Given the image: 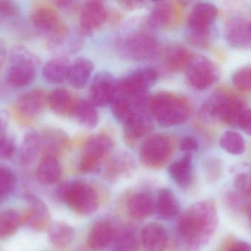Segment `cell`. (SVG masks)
<instances>
[{"instance_id":"cell-7","label":"cell","mask_w":251,"mask_h":251,"mask_svg":"<svg viewBox=\"0 0 251 251\" xmlns=\"http://www.w3.org/2000/svg\"><path fill=\"white\" fill-rule=\"evenodd\" d=\"M119 50L128 60L143 61L154 58L159 54V43L153 35L144 31L128 33L119 41Z\"/></svg>"},{"instance_id":"cell-38","label":"cell","mask_w":251,"mask_h":251,"mask_svg":"<svg viewBox=\"0 0 251 251\" xmlns=\"http://www.w3.org/2000/svg\"><path fill=\"white\" fill-rule=\"evenodd\" d=\"M234 186L239 194L243 197H251V166L240 165L234 170Z\"/></svg>"},{"instance_id":"cell-10","label":"cell","mask_w":251,"mask_h":251,"mask_svg":"<svg viewBox=\"0 0 251 251\" xmlns=\"http://www.w3.org/2000/svg\"><path fill=\"white\" fill-rule=\"evenodd\" d=\"M30 19L35 29L48 34L54 44H61L69 34L67 28L62 23L58 13L49 6L35 7L31 13Z\"/></svg>"},{"instance_id":"cell-36","label":"cell","mask_w":251,"mask_h":251,"mask_svg":"<svg viewBox=\"0 0 251 251\" xmlns=\"http://www.w3.org/2000/svg\"><path fill=\"white\" fill-rule=\"evenodd\" d=\"M22 224V215L13 209L0 213V239H6L16 234Z\"/></svg>"},{"instance_id":"cell-20","label":"cell","mask_w":251,"mask_h":251,"mask_svg":"<svg viewBox=\"0 0 251 251\" xmlns=\"http://www.w3.org/2000/svg\"><path fill=\"white\" fill-rule=\"evenodd\" d=\"M116 229L108 221H100L96 223L88 237L90 248L96 251L105 250L113 243Z\"/></svg>"},{"instance_id":"cell-12","label":"cell","mask_w":251,"mask_h":251,"mask_svg":"<svg viewBox=\"0 0 251 251\" xmlns=\"http://www.w3.org/2000/svg\"><path fill=\"white\" fill-rule=\"evenodd\" d=\"M118 84L119 81L109 72L97 74L90 86V102L95 107H104L112 104L117 97Z\"/></svg>"},{"instance_id":"cell-48","label":"cell","mask_w":251,"mask_h":251,"mask_svg":"<svg viewBox=\"0 0 251 251\" xmlns=\"http://www.w3.org/2000/svg\"><path fill=\"white\" fill-rule=\"evenodd\" d=\"M226 251H251V244L245 241L231 243Z\"/></svg>"},{"instance_id":"cell-47","label":"cell","mask_w":251,"mask_h":251,"mask_svg":"<svg viewBox=\"0 0 251 251\" xmlns=\"http://www.w3.org/2000/svg\"><path fill=\"white\" fill-rule=\"evenodd\" d=\"M118 3L121 7L126 10H140L147 4L145 1H120Z\"/></svg>"},{"instance_id":"cell-13","label":"cell","mask_w":251,"mask_h":251,"mask_svg":"<svg viewBox=\"0 0 251 251\" xmlns=\"http://www.w3.org/2000/svg\"><path fill=\"white\" fill-rule=\"evenodd\" d=\"M25 198L29 209L22 215V223L28 224L35 231H49L52 224L48 206L32 195H27Z\"/></svg>"},{"instance_id":"cell-46","label":"cell","mask_w":251,"mask_h":251,"mask_svg":"<svg viewBox=\"0 0 251 251\" xmlns=\"http://www.w3.org/2000/svg\"><path fill=\"white\" fill-rule=\"evenodd\" d=\"M180 148L182 151L187 153H191L192 152L196 151L199 148V144L193 137H187L181 141Z\"/></svg>"},{"instance_id":"cell-40","label":"cell","mask_w":251,"mask_h":251,"mask_svg":"<svg viewBox=\"0 0 251 251\" xmlns=\"http://www.w3.org/2000/svg\"><path fill=\"white\" fill-rule=\"evenodd\" d=\"M16 176L7 167L0 166V200L8 196L14 190Z\"/></svg>"},{"instance_id":"cell-19","label":"cell","mask_w":251,"mask_h":251,"mask_svg":"<svg viewBox=\"0 0 251 251\" xmlns=\"http://www.w3.org/2000/svg\"><path fill=\"white\" fill-rule=\"evenodd\" d=\"M136 163L129 153H119L109 162L104 175L109 181H116L129 177L135 170Z\"/></svg>"},{"instance_id":"cell-29","label":"cell","mask_w":251,"mask_h":251,"mask_svg":"<svg viewBox=\"0 0 251 251\" xmlns=\"http://www.w3.org/2000/svg\"><path fill=\"white\" fill-rule=\"evenodd\" d=\"M35 175L38 182L43 185H50L58 181L61 176V167L57 158L43 156Z\"/></svg>"},{"instance_id":"cell-3","label":"cell","mask_w":251,"mask_h":251,"mask_svg":"<svg viewBox=\"0 0 251 251\" xmlns=\"http://www.w3.org/2000/svg\"><path fill=\"white\" fill-rule=\"evenodd\" d=\"M56 196L76 215L89 216L97 212L100 197L93 186L83 181L63 182L56 190Z\"/></svg>"},{"instance_id":"cell-9","label":"cell","mask_w":251,"mask_h":251,"mask_svg":"<svg viewBox=\"0 0 251 251\" xmlns=\"http://www.w3.org/2000/svg\"><path fill=\"white\" fill-rule=\"evenodd\" d=\"M113 141L108 136L97 134L90 137L84 144L79 169L84 173L94 172L111 153Z\"/></svg>"},{"instance_id":"cell-18","label":"cell","mask_w":251,"mask_h":251,"mask_svg":"<svg viewBox=\"0 0 251 251\" xmlns=\"http://www.w3.org/2000/svg\"><path fill=\"white\" fill-rule=\"evenodd\" d=\"M178 6L169 1H159L153 7L150 16V22L153 27L167 29L173 28L179 19Z\"/></svg>"},{"instance_id":"cell-4","label":"cell","mask_w":251,"mask_h":251,"mask_svg":"<svg viewBox=\"0 0 251 251\" xmlns=\"http://www.w3.org/2000/svg\"><path fill=\"white\" fill-rule=\"evenodd\" d=\"M40 66L38 56L25 46H16L10 55V67L6 81L10 86L22 88L29 85L36 78Z\"/></svg>"},{"instance_id":"cell-1","label":"cell","mask_w":251,"mask_h":251,"mask_svg":"<svg viewBox=\"0 0 251 251\" xmlns=\"http://www.w3.org/2000/svg\"><path fill=\"white\" fill-rule=\"evenodd\" d=\"M218 223L216 204L212 200L192 205L180 217L176 231L180 241L191 250L206 246L213 237Z\"/></svg>"},{"instance_id":"cell-16","label":"cell","mask_w":251,"mask_h":251,"mask_svg":"<svg viewBox=\"0 0 251 251\" xmlns=\"http://www.w3.org/2000/svg\"><path fill=\"white\" fill-rule=\"evenodd\" d=\"M153 128L150 115L145 109H139L124 125V133L126 140L133 142L148 135Z\"/></svg>"},{"instance_id":"cell-14","label":"cell","mask_w":251,"mask_h":251,"mask_svg":"<svg viewBox=\"0 0 251 251\" xmlns=\"http://www.w3.org/2000/svg\"><path fill=\"white\" fill-rule=\"evenodd\" d=\"M47 97L48 95L43 89L36 88L27 91L18 99L15 112L25 122L31 120L44 111L47 104Z\"/></svg>"},{"instance_id":"cell-39","label":"cell","mask_w":251,"mask_h":251,"mask_svg":"<svg viewBox=\"0 0 251 251\" xmlns=\"http://www.w3.org/2000/svg\"><path fill=\"white\" fill-rule=\"evenodd\" d=\"M112 113L118 122L125 125L137 109L140 108L134 106L131 102L122 97H116L111 104Z\"/></svg>"},{"instance_id":"cell-21","label":"cell","mask_w":251,"mask_h":251,"mask_svg":"<svg viewBox=\"0 0 251 251\" xmlns=\"http://www.w3.org/2000/svg\"><path fill=\"white\" fill-rule=\"evenodd\" d=\"M225 38L230 45L237 48L250 45L251 35L249 23L238 18L228 21L226 25Z\"/></svg>"},{"instance_id":"cell-2","label":"cell","mask_w":251,"mask_h":251,"mask_svg":"<svg viewBox=\"0 0 251 251\" xmlns=\"http://www.w3.org/2000/svg\"><path fill=\"white\" fill-rule=\"evenodd\" d=\"M152 114L162 126H176L188 120L193 112L191 103L184 96L160 91L151 100Z\"/></svg>"},{"instance_id":"cell-23","label":"cell","mask_w":251,"mask_h":251,"mask_svg":"<svg viewBox=\"0 0 251 251\" xmlns=\"http://www.w3.org/2000/svg\"><path fill=\"white\" fill-rule=\"evenodd\" d=\"M128 215L136 221H142L150 218L155 211L153 199L145 193H136L127 201Z\"/></svg>"},{"instance_id":"cell-50","label":"cell","mask_w":251,"mask_h":251,"mask_svg":"<svg viewBox=\"0 0 251 251\" xmlns=\"http://www.w3.org/2000/svg\"><path fill=\"white\" fill-rule=\"evenodd\" d=\"M246 212H247L248 216L250 218L251 221V202L249 203V204L246 206Z\"/></svg>"},{"instance_id":"cell-51","label":"cell","mask_w":251,"mask_h":251,"mask_svg":"<svg viewBox=\"0 0 251 251\" xmlns=\"http://www.w3.org/2000/svg\"><path fill=\"white\" fill-rule=\"evenodd\" d=\"M249 27H250V32L251 35V23H249Z\"/></svg>"},{"instance_id":"cell-27","label":"cell","mask_w":251,"mask_h":251,"mask_svg":"<svg viewBox=\"0 0 251 251\" xmlns=\"http://www.w3.org/2000/svg\"><path fill=\"white\" fill-rule=\"evenodd\" d=\"M71 65L70 60L67 57H54L44 65L43 76L50 84H62L69 78Z\"/></svg>"},{"instance_id":"cell-28","label":"cell","mask_w":251,"mask_h":251,"mask_svg":"<svg viewBox=\"0 0 251 251\" xmlns=\"http://www.w3.org/2000/svg\"><path fill=\"white\" fill-rule=\"evenodd\" d=\"M193 55L187 49L179 44H173L165 52L167 68L174 73H178L187 69Z\"/></svg>"},{"instance_id":"cell-25","label":"cell","mask_w":251,"mask_h":251,"mask_svg":"<svg viewBox=\"0 0 251 251\" xmlns=\"http://www.w3.org/2000/svg\"><path fill=\"white\" fill-rule=\"evenodd\" d=\"M41 137V148L44 156H57L68 147L69 138L63 131L57 129L46 131Z\"/></svg>"},{"instance_id":"cell-35","label":"cell","mask_w":251,"mask_h":251,"mask_svg":"<svg viewBox=\"0 0 251 251\" xmlns=\"http://www.w3.org/2000/svg\"><path fill=\"white\" fill-rule=\"evenodd\" d=\"M231 95L224 90L215 91L206 100L203 110L209 116L220 120Z\"/></svg>"},{"instance_id":"cell-43","label":"cell","mask_w":251,"mask_h":251,"mask_svg":"<svg viewBox=\"0 0 251 251\" xmlns=\"http://www.w3.org/2000/svg\"><path fill=\"white\" fill-rule=\"evenodd\" d=\"M205 178L209 184H215L221 178L222 166L218 160L211 159L203 165Z\"/></svg>"},{"instance_id":"cell-15","label":"cell","mask_w":251,"mask_h":251,"mask_svg":"<svg viewBox=\"0 0 251 251\" xmlns=\"http://www.w3.org/2000/svg\"><path fill=\"white\" fill-rule=\"evenodd\" d=\"M107 19V11L103 2L89 1L85 3L81 11V28L85 32H91L100 29Z\"/></svg>"},{"instance_id":"cell-42","label":"cell","mask_w":251,"mask_h":251,"mask_svg":"<svg viewBox=\"0 0 251 251\" xmlns=\"http://www.w3.org/2000/svg\"><path fill=\"white\" fill-rule=\"evenodd\" d=\"M14 139L9 135L6 130H0V159H9L16 152Z\"/></svg>"},{"instance_id":"cell-33","label":"cell","mask_w":251,"mask_h":251,"mask_svg":"<svg viewBox=\"0 0 251 251\" xmlns=\"http://www.w3.org/2000/svg\"><path fill=\"white\" fill-rule=\"evenodd\" d=\"M76 233L75 228L64 222L52 224L49 229V239L53 246L57 248L67 247L75 240Z\"/></svg>"},{"instance_id":"cell-37","label":"cell","mask_w":251,"mask_h":251,"mask_svg":"<svg viewBox=\"0 0 251 251\" xmlns=\"http://www.w3.org/2000/svg\"><path fill=\"white\" fill-rule=\"evenodd\" d=\"M220 144L225 151L234 156L242 155L246 150L244 138L236 131L224 132L220 139Z\"/></svg>"},{"instance_id":"cell-45","label":"cell","mask_w":251,"mask_h":251,"mask_svg":"<svg viewBox=\"0 0 251 251\" xmlns=\"http://www.w3.org/2000/svg\"><path fill=\"white\" fill-rule=\"evenodd\" d=\"M237 126L251 137V109H246L242 113Z\"/></svg>"},{"instance_id":"cell-32","label":"cell","mask_w":251,"mask_h":251,"mask_svg":"<svg viewBox=\"0 0 251 251\" xmlns=\"http://www.w3.org/2000/svg\"><path fill=\"white\" fill-rule=\"evenodd\" d=\"M156 209L159 216L164 220L175 218L180 210L179 203L175 195L169 189H162L158 193Z\"/></svg>"},{"instance_id":"cell-11","label":"cell","mask_w":251,"mask_h":251,"mask_svg":"<svg viewBox=\"0 0 251 251\" xmlns=\"http://www.w3.org/2000/svg\"><path fill=\"white\" fill-rule=\"evenodd\" d=\"M186 70L189 83L197 90L207 89L221 78L218 65L204 56H193Z\"/></svg>"},{"instance_id":"cell-44","label":"cell","mask_w":251,"mask_h":251,"mask_svg":"<svg viewBox=\"0 0 251 251\" xmlns=\"http://www.w3.org/2000/svg\"><path fill=\"white\" fill-rule=\"evenodd\" d=\"M20 12L19 5L13 1H0V14L8 17L19 15Z\"/></svg>"},{"instance_id":"cell-41","label":"cell","mask_w":251,"mask_h":251,"mask_svg":"<svg viewBox=\"0 0 251 251\" xmlns=\"http://www.w3.org/2000/svg\"><path fill=\"white\" fill-rule=\"evenodd\" d=\"M231 81L237 89L243 92H251V65L243 66L236 71Z\"/></svg>"},{"instance_id":"cell-8","label":"cell","mask_w":251,"mask_h":251,"mask_svg":"<svg viewBox=\"0 0 251 251\" xmlns=\"http://www.w3.org/2000/svg\"><path fill=\"white\" fill-rule=\"evenodd\" d=\"M174 152V142L168 136L155 134L148 137L140 147L142 162L151 169H160L167 165Z\"/></svg>"},{"instance_id":"cell-6","label":"cell","mask_w":251,"mask_h":251,"mask_svg":"<svg viewBox=\"0 0 251 251\" xmlns=\"http://www.w3.org/2000/svg\"><path fill=\"white\" fill-rule=\"evenodd\" d=\"M218 8L209 2H199L187 19L189 41L196 46L205 47L209 41L212 23L218 16Z\"/></svg>"},{"instance_id":"cell-22","label":"cell","mask_w":251,"mask_h":251,"mask_svg":"<svg viewBox=\"0 0 251 251\" xmlns=\"http://www.w3.org/2000/svg\"><path fill=\"white\" fill-rule=\"evenodd\" d=\"M170 176L180 188L187 189L193 181V157L191 153H186L181 159L171 164Z\"/></svg>"},{"instance_id":"cell-31","label":"cell","mask_w":251,"mask_h":251,"mask_svg":"<svg viewBox=\"0 0 251 251\" xmlns=\"http://www.w3.org/2000/svg\"><path fill=\"white\" fill-rule=\"evenodd\" d=\"M73 97L65 88H56L48 94L47 103L50 109L58 115H69L75 104Z\"/></svg>"},{"instance_id":"cell-30","label":"cell","mask_w":251,"mask_h":251,"mask_svg":"<svg viewBox=\"0 0 251 251\" xmlns=\"http://www.w3.org/2000/svg\"><path fill=\"white\" fill-rule=\"evenodd\" d=\"M41 150V137L35 131H29L25 134L19 148V161L24 166L32 165Z\"/></svg>"},{"instance_id":"cell-26","label":"cell","mask_w":251,"mask_h":251,"mask_svg":"<svg viewBox=\"0 0 251 251\" xmlns=\"http://www.w3.org/2000/svg\"><path fill=\"white\" fill-rule=\"evenodd\" d=\"M94 65L87 57H77L71 65L69 71V84L74 88L81 89L88 84L94 72Z\"/></svg>"},{"instance_id":"cell-5","label":"cell","mask_w":251,"mask_h":251,"mask_svg":"<svg viewBox=\"0 0 251 251\" xmlns=\"http://www.w3.org/2000/svg\"><path fill=\"white\" fill-rule=\"evenodd\" d=\"M158 73L151 67L137 69L118 84L117 97L126 99L134 106L143 109L147 91L156 84Z\"/></svg>"},{"instance_id":"cell-17","label":"cell","mask_w":251,"mask_h":251,"mask_svg":"<svg viewBox=\"0 0 251 251\" xmlns=\"http://www.w3.org/2000/svg\"><path fill=\"white\" fill-rule=\"evenodd\" d=\"M140 240L145 251H165L168 247L166 230L157 223L145 225L142 229Z\"/></svg>"},{"instance_id":"cell-34","label":"cell","mask_w":251,"mask_h":251,"mask_svg":"<svg viewBox=\"0 0 251 251\" xmlns=\"http://www.w3.org/2000/svg\"><path fill=\"white\" fill-rule=\"evenodd\" d=\"M113 244V251H138L139 240L135 230L128 225L116 230Z\"/></svg>"},{"instance_id":"cell-49","label":"cell","mask_w":251,"mask_h":251,"mask_svg":"<svg viewBox=\"0 0 251 251\" xmlns=\"http://www.w3.org/2000/svg\"><path fill=\"white\" fill-rule=\"evenodd\" d=\"M6 53H7V50H6L5 44H4V41L0 39V69H1L4 59H5Z\"/></svg>"},{"instance_id":"cell-24","label":"cell","mask_w":251,"mask_h":251,"mask_svg":"<svg viewBox=\"0 0 251 251\" xmlns=\"http://www.w3.org/2000/svg\"><path fill=\"white\" fill-rule=\"evenodd\" d=\"M69 116L73 118L76 123L88 129H94L100 122V115L95 106L86 100L75 101Z\"/></svg>"}]
</instances>
